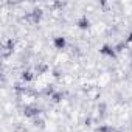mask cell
<instances>
[{
	"label": "cell",
	"instance_id": "3957f363",
	"mask_svg": "<svg viewBox=\"0 0 132 132\" xmlns=\"http://www.w3.org/2000/svg\"><path fill=\"white\" fill-rule=\"evenodd\" d=\"M115 48L113 47H110V45H104L100 51H101V54H106V56H110V57H115V51H113Z\"/></svg>",
	"mask_w": 132,
	"mask_h": 132
},
{
	"label": "cell",
	"instance_id": "277c9868",
	"mask_svg": "<svg viewBox=\"0 0 132 132\" xmlns=\"http://www.w3.org/2000/svg\"><path fill=\"white\" fill-rule=\"evenodd\" d=\"M25 115L27 117H36V115H39V109L33 107V106H28V107H25Z\"/></svg>",
	"mask_w": 132,
	"mask_h": 132
},
{
	"label": "cell",
	"instance_id": "7a4b0ae2",
	"mask_svg": "<svg viewBox=\"0 0 132 132\" xmlns=\"http://www.w3.org/2000/svg\"><path fill=\"white\" fill-rule=\"evenodd\" d=\"M76 25L81 28V30H87L89 27H90V20L87 19V16H82L81 19H78V22H76Z\"/></svg>",
	"mask_w": 132,
	"mask_h": 132
},
{
	"label": "cell",
	"instance_id": "9c48e42d",
	"mask_svg": "<svg viewBox=\"0 0 132 132\" xmlns=\"http://www.w3.org/2000/svg\"><path fill=\"white\" fill-rule=\"evenodd\" d=\"M127 42H129V44H132V33L127 36Z\"/></svg>",
	"mask_w": 132,
	"mask_h": 132
},
{
	"label": "cell",
	"instance_id": "6da1fadb",
	"mask_svg": "<svg viewBox=\"0 0 132 132\" xmlns=\"http://www.w3.org/2000/svg\"><path fill=\"white\" fill-rule=\"evenodd\" d=\"M53 45H54L57 50H64L65 45H67V40H65V37H62V36H56V37L53 39Z\"/></svg>",
	"mask_w": 132,
	"mask_h": 132
},
{
	"label": "cell",
	"instance_id": "ba28073f",
	"mask_svg": "<svg viewBox=\"0 0 132 132\" xmlns=\"http://www.w3.org/2000/svg\"><path fill=\"white\" fill-rule=\"evenodd\" d=\"M98 132H112V127H109V126H101V127H98Z\"/></svg>",
	"mask_w": 132,
	"mask_h": 132
},
{
	"label": "cell",
	"instance_id": "8992f818",
	"mask_svg": "<svg viewBox=\"0 0 132 132\" xmlns=\"http://www.w3.org/2000/svg\"><path fill=\"white\" fill-rule=\"evenodd\" d=\"M40 17H42V10H34L33 11V20L34 22H39Z\"/></svg>",
	"mask_w": 132,
	"mask_h": 132
},
{
	"label": "cell",
	"instance_id": "5b68a950",
	"mask_svg": "<svg viewBox=\"0 0 132 132\" xmlns=\"http://www.w3.org/2000/svg\"><path fill=\"white\" fill-rule=\"evenodd\" d=\"M22 81L23 82H30V81H33V78H34V75H33V72H30V70H25V72H22Z\"/></svg>",
	"mask_w": 132,
	"mask_h": 132
},
{
	"label": "cell",
	"instance_id": "52a82bcc",
	"mask_svg": "<svg viewBox=\"0 0 132 132\" xmlns=\"http://www.w3.org/2000/svg\"><path fill=\"white\" fill-rule=\"evenodd\" d=\"M51 100H53V101H56V103H59V101L62 100V93H53Z\"/></svg>",
	"mask_w": 132,
	"mask_h": 132
}]
</instances>
